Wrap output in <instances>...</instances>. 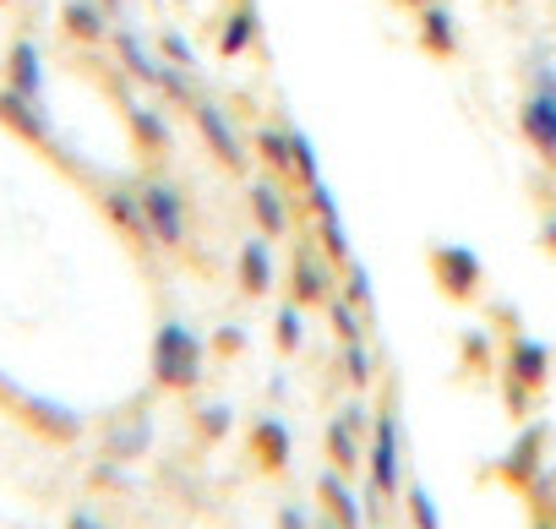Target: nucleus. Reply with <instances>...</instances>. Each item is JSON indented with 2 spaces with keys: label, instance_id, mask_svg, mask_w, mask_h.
I'll return each mask as SVG.
<instances>
[{
  "label": "nucleus",
  "instance_id": "42",
  "mask_svg": "<svg viewBox=\"0 0 556 529\" xmlns=\"http://www.w3.org/2000/svg\"><path fill=\"white\" fill-rule=\"evenodd\" d=\"M551 17H556V0H551Z\"/></svg>",
  "mask_w": 556,
  "mask_h": 529
},
{
  "label": "nucleus",
  "instance_id": "39",
  "mask_svg": "<svg viewBox=\"0 0 556 529\" xmlns=\"http://www.w3.org/2000/svg\"><path fill=\"white\" fill-rule=\"evenodd\" d=\"M540 245H545V251H551V256H556V213H551V218H545V224H540Z\"/></svg>",
  "mask_w": 556,
  "mask_h": 529
},
{
  "label": "nucleus",
  "instance_id": "31",
  "mask_svg": "<svg viewBox=\"0 0 556 529\" xmlns=\"http://www.w3.org/2000/svg\"><path fill=\"white\" fill-rule=\"evenodd\" d=\"M344 377H350V388H371V371H377V361H371V344L366 339H355V344H344Z\"/></svg>",
  "mask_w": 556,
  "mask_h": 529
},
{
  "label": "nucleus",
  "instance_id": "9",
  "mask_svg": "<svg viewBox=\"0 0 556 529\" xmlns=\"http://www.w3.org/2000/svg\"><path fill=\"white\" fill-rule=\"evenodd\" d=\"M333 274H339V268L328 262V251L306 240V245L295 251V262H290V301H295L301 312H306V306H328V301L339 295V290H333Z\"/></svg>",
  "mask_w": 556,
  "mask_h": 529
},
{
  "label": "nucleus",
  "instance_id": "1",
  "mask_svg": "<svg viewBox=\"0 0 556 529\" xmlns=\"http://www.w3.org/2000/svg\"><path fill=\"white\" fill-rule=\"evenodd\" d=\"M148 366H153V382H159L164 393H197V388H202V366H207V344H202V333H197L191 323L164 317V323L153 328V355H148Z\"/></svg>",
  "mask_w": 556,
  "mask_h": 529
},
{
  "label": "nucleus",
  "instance_id": "18",
  "mask_svg": "<svg viewBox=\"0 0 556 529\" xmlns=\"http://www.w3.org/2000/svg\"><path fill=\"white\" fill-rule=\"evenodd\" d=\"M415 17H420V50L431 61H458V17L447 12V0H437V7H426Z\"/></svg>",
  "mask_w": 556,
  "mask_h": 529
},
{
  "label": "nucleus",
  "instance_id": "4",
  "mask_svg": "<svg viewBox=\"0 0 556 529\" xmlns=\"http://www.w3.org/2000/svg\"><path fill=\"white\" fill-rule=\"evenodd\" d=\"M366 480H371V496H366V518L382 513V502H393L404 491V431H399V415L382 410L371 420V448H366Z\"/></svg>",
  "mask_w": 556,
  "mask_h": 529
},
{
  "label": "nucleus",
  "instance_id": "20",
  "mask_svg": "<svg viewBox=\"0 0 556 529\" xmlns=\"http://www.w3.org/2000/svg\"><path fill=\"white\" fill-rule=\"evenodd\" d=\"M7 88L28 93V99H45V55L34 39H12L7 50Z\"/></svg>",
  "mask_w": 556,
  "mask_h": 529
},
{
  "label": "nucleus",
  "instance_id": "8",
  "mask_svg": "<svg viewBox=\"0 0 556 529\" xmlns=\"http://www.w3.org/2000/svg\"><path fill=\"white\" fill-rule=\"evenodd\" d=\"M7 410H17V420H23L34 437L55 442V448L77 442V431H83V415H72L66 404H55V399H39V393H12V399H7Z\"/></svg>",
  "mask_w": 556,
  "mask_h": 529
},
{
  "label": "nucleus",
  "instance_id": "3",
  "mask_svg": "<svg viewBox=\"0 0 556 529\" xmlns=\"http://www.w3.org/2000/svg\"><path fill=\"white\" fill-rule=\"evenodd\" d=\"M137 197H142V213H148L153 245H159V251H180V245L191 240V207H186V191H180L169 175L148 169V175H137Z\"/></svg>",
  "mask_w": 556,
  "mask_h": 529
},
{
  "label": "nucleus",
  "instance_id": "25",
  "mask_svg": "<svg viewBox=\"0 0 556 529\" xmlns=\"http://www.w3.org/2000/svg\"><path fill=\"white\" fill-rule=\"evenodd\" d=\"M290 180L301 186V197L317 191V186H328L323 180V159H317V148H312V137L301 126H290Z\"/></svg>",
  "mask_w": 556,
  "mask_h": 529
},
{
  "label": "nucleus",
  "instance_id": "37",
  "mask_svg": "<svg viewBox=\"0 0 556 529\" xmlns=\"http://www.w3.org/2000/svg\"><path fill=\"white\" fill-rule=\"evenodd\" d=\"M278 529H312V518H306V507H295V502H285V507H278Z\"/></svg>",
  "mask_w": 556,
  "mask_h": 529
},
{
  "label": "nucleus",
  "instance_id": "32",
  "mask_svg": "<svg viewBox=\"0 0 556 529\" xmlns=\"http://www.w3.org/2000/svg\"><path fill=\"white\" fill-rule=\"evenodd\" d=\"M404 507H409V529H442L437 496H431L426 486H409V491H404Z\"/></svg>",
  "mask_w": 556,
  "mask_h": 529
},
{
  "label": "nucleus",
  "instance_id": "13",
  "mask_svg": "<svg viewBox=\"0 0 556 529\" xmlns=\"http://www.w3.org/2000/svg\"><path fill=\"white\" fill-rule=\"evenodd\" d=\"M245 202H251V224H256L267 240L290 235L295 213H290V197H285V186H278L273 175H245Z\"/></svg>",
  "mask_w": 556,
  "mask_h": 529
},
{
  "label": "nucleus",
  "instance_id": "22",
  "mask_svg": "<svg viewBox=\"0 0 556 529\" xmlns=\"http://www.w3.org/2000/svg\"><path fill=\"white\" fill-rule=\"evenodd\" d=\"M245 142L256 148V159L267 164L273 180H290V121H267V126H256Z\"/></svg>",
  "mask_w": 556,
  "mask_h": 529
},
{
  "label": "nucleus",
  "instance_id": "7",
  "mask_svg": "<svg viewBox=\"0 0 556 529\" xmlns=\"http://www.w3.org/2000/svg\"><path fill=\"white\" fill-rule=\"evenodd\" d=\"M545 442H551V426H545V420H529V426L513 437V448H507V458L496 464V475H502L513 491H534V486L545 480Z\"/></svg>",
  "mask_w": 556,
  "mask_h": 529
},
{
  "label": "nucleus",
  "instance_id": "34",
  "mask_svg": "<svg viewBox=\"0 0 556 529\" xmlns=\"http://www.w3.org/2000/svg\"><path fill=\"white\" fill-rule=\"evenodd\" d=\"M229 426H235V410H229V404H207V410H197V437H202V442H224Z\"/></svg>",
  "mask_w": 556,
  "mask_h": 529
},
{
  "label": "nucleus",
  "instance_id": "35",
  "mask_svg": "<svg viewBox=\"0 0 556 529\" xmlns=\"http://www.w3.org/2000/svg\"><path fill=\"white\" fill-rule=\"evenodd\" d=\"M464 361L475 371H491V339L485 333H464Z\"/></svg>",
  "mask_w": 556,
  "mask_h": 529
},
{
  "label": "nucleus",
  "instance_id": "27",
  "mask_svg": "<svg viewBox=\"0 0 556 529\" xmlns=\"http://www.w3.org/2000/svg\"><path fill=\"white\" fill-rule=\"evenodd\" d=\"M339 279H344V285H339V295H344V301H350V306H355L366 323H371V317H377V290H371L366 262H355V256H350L344 268H339Z\"/></svg>",
  "mask_w": 556,
  "mask_h": 529
},
{
  "label": "nucleus",
  "instance_id": "16",
  "mask_svg": "<svg viewBox=\"0 0 556 529\" xmlns=\"http://www.w3.org/2000/svg\"><path fill=\"white\" fill-rule=\"evenodd\" d=\"M317 502H323L328 524H339V529H366V502L355 496L350 475H339V469L317 475Z\"/></svg>",
  "mask_w": 556,
  "mask_h": 529
},
{
  "label": "nucleus",
  "instance_id": "30",
  "mask_svg": "<svg viewBox=\"0 0 556 529\" xmlns=\"http://www.w3.org/2000/svg\"><path fill=\"white\" fill-rule=\"evenodd\" d=\"M328 323H333V333L344 339V344H355V339H366V317L344 301V295H333L328 301Z\"/></svg>",
  "mask_w": 556,
  "mask_h": 529
},
{
  "label": "nucleus",
  "instance_id": "44",
  "mask_svg": "<svg viewBox=\"0 0 556 529\" xmlns=\"http://www.w3.org/2000/svg\"><path fill=\"white\" fill-rule=\"evenodd\" d=\"M0 7H7V0H0Z\"/></svg>",
  "mask_w": 556,
  "mask_h": 529
},
{
  "label": "nucleus",
  "instance_id": "36",
  "mask_svg": "<svg viewBox=\"0 0 556 529\" xmlns=\"http://www.w3.org/2000/svg\"><path fill=\"white\" fill-rule=\"evenodd\" d=\"M240 350H245V328H235V323H229V328H218V333H213V355H240Z\"/></svg>",
  "mask_w": 556,
  "mask_h": 529
},
{
  "label": "nucleus",
  "instance_id": "43",
  "mask_svg": "<svg viewBox=\"0 0 556 529\" xmlns=\"http://www.w3.org/2000/svg\"><path fill=\"white\" fill-rule=\"evenodd\" d=\"M323 529H339V524H323Z\"/></svg>",
  "mask_w": 556,
  "mask_h": 529
},
{
  "label": "nucleus",
  "instance_id": "11",
  "mask_svg": "<svg viewBox=\"0 0 556 529\" xmlns=\"http://www.w3.org/2000/svg\"><path fill=\"white\" fill-rule=\"evenodd\" d=\"M245 453H251V464H256L262 475H285V469L295 464V431L278 420V415H262V420H251Z\"/></svg>",
  "mask_w": 556,
  "mask_h": 529
},
{
  "label": "nucleus",
  "instance_id": "6",
  "mask_svg": "<svg viewBox=\"0 0 556 529\" xmlns=\"http://www.w3.org/2000/svg\"><path fill=\"white\" fill-rule=\"evenodd\" d=\"M191 121H197V131H202V148H207V159L218 164V169H229V175H251V142L240 137V126L229 121V110L218 104V99H197L191 104Z\"/></svg>",
  "mask_w": 556,
  "mask_h": 529
},
{
  "label": "nucleus",
  "instance_id": "33",
  "mask_svg": "<svg viewBox=\"0 0 556 529\" xmlns=\"http://www.w3.org/2000/svg\"><path fill=\"white\" fill-rule=\"evenodd\" d=\"M159 55H164L169 66H180V72H197V50H191V39H186L180 28H164V34H159Z\"/></svg>",
  "mask_w": 556,
  "mask_h": 529
},
{
  "label": "nucleus",
  "instance_id": "40",
  "mask_svg": "<svg viewBox=\"0 0 556 529\" xmlns=\"http://www.w3.org/2000/svg\"><path fill=\"white\" fill-rule=\"evenodd\" d=\"M404 7H409V12H426V7H437V0H404Z\"/></svg>",
  "mask_w": 556,
  "mask_h": 529
},
{
  "label": "nucleus",
  "instance_id": "41",
  "mask_svg": "<svg viewBox=\"0 0 556 529\" xmlns=\"http://www.w3.org/2000/svg\"><path fill=\"white\" fill-rule=\"evenodd\" d=\"M99 7H104V12H121V7H131V0H99Z\"/></svg>",
  "mask_w": 556,
  "mask_h": 529
},
{
  "label": "nucleus",
  "instance_id": "29",
  "mask_svg": "<svg viewBox=\"0 0 556 529\" xmlns=\"http://www.w3.org/2000/svg\"><path fill=\"white\" fill-rule=\"evenodd\" d=\"M273 344L285 350V355H295V350L306 344V317H301L295 301H290V306H278V317H273Z\"/></svg>",
  "mask_w": 556,
  "mask_h": 529
},
{
  "label": "nucleus",
  "instance_id": "23",
  "mask_svg": "<svg viewBox=\"0 0 556 529\" xmlns=\"http://www.w3.org/2000/svg\"><path fill=\"white\" fill-rule=\"evenodd\" d=\"M256 34H262V17H256V7L251 0H240V7L224 17V34H218V55L224 61H240L251 45H256Z\"/></svg>",
  "mask_w": 556,
  "mask_h": 529
},
{
  "label": "nucleus",
  "instance_id": "19",
  "mask_svg": "<svg viewBox=\"0 0 556 529\" xmlns=\"http://www.w3.org/2000/svg\"><path fill=\"white\" fill-rule=\"evenodd\" d=\"M126 121H131V142H137L142 159H164V153L175 148V131H169L164 110H153V104H126Z\"/></svg>",
  "mask_w": 556,
  "mask_h": 529
},
{
  "label": "nucleus",
  "instance_id": "12",
  "mask_svg": "<svg viewBox=\"0 0 556 529\" xmlns=\"http://www.w3.org/2000/svg\"><path fill=\"white\" fill-rule=\"evenodd\" d=\"M99 202H104V218L148 256V251H159L153 245V229H148V213H142V197H137V186H126V180H115V186H104L99 191Z\"/></svg>",
  "mask_w": 556,
  "mask_h": 529
},
{
  "label": "nucleus",
  "instance_id": "5",
  "mask_svg": "<svg viewBox=\"0 0 556 529\" xmlns=\"http://www.w3.org/2000/svg\"><path fill=\"white\" fill-rule=\"evenodd\" d=\"M431 285L442 290V301L469 306V301L480 295V285H485L480 251L464 245V240H437V245H431Z\"/></svg>",
  "mask_w": 556,
  "mask_h": 529
},
{
  "label": "nucleus",
  "instance_id": "10",
  "mask_svg": "<svg viewBox=\"0 0 556 529\" xmlns=\"http://www.w3.org/2000/svg\"><path fill=\"white\" fill-rule=\"evenodd\" d=\"M0 126H7L17 142L39 148V153H55V126L45 115V99H28L17 88H0Z\"/></svg>",
  "mask_w": 556,
  "mask_h": 529
},
{
  "label": "nucleus",
  "instance_id": "14",
  "mask_svg": "<svg viewBox=\"0 0 556 529\" xmlns=\"http://www.w3.org/2000/svg\"><path fill=\"white\" fill-rule=\"evenodd\" d=\"M235 285H240V295H251V301H267V295H273V285H278V262H273L267 235H251V240L235 251Z\"/></svg>",
  "mask_w": 556,
  "mask_h": 529
},
{
  "label": "nucleus",
  "instance_id": "24",
  "mask_svg": "<svg viewBox=\"0 0 556 529\" xmlns=\"http://www.w3.org/2000/svg\"><path fill=\"white\" fill-rule=\"evenodd\" d=\"M323 448H328V464L339 469V475H355L361 464H366V448H361V431L339 415V420H328V437H323Z\"/></svg>",
  "mask_w": 556,
  "mask_h": 529
},
{
  "label": "nucleus",
  "instance_id": "15",
  "mask_svg": "<svg viewBox=\"0 0 556 529\" xmlns=\"http://www.w3.org/2000/svg\"><path fill=\"white\" fill-rule=\"evenodd\" d=\"M306 207H312V218H317V245L328 251L333 268H344V262H350V229H344L339 197H333L328 186H317V191H306Z\"/></svg>",
  "mask_w": 556,
  "mask_h": 529
},
{
  "label": "nucleus",
  "instance_id": "2",
  "mask_svg": "<svg viewBox=\"0 0 556 529\" xmlns=\"http://www.w3.org/2000/svg\"><path fill=\"white\" fill-rule=\"evenodd\" d=\"M545 382H551V350L540 339H529V333H513L502 344V404H507V415L529 420V410L545 393Z\"/></svg>",
  "mask_w": 556,
  "mask_h": 529
},
{
  "label": "nucleus",
  "instance_id": "21",
  "mask_svg": "<svg viewBox=\"0 0 556 529\" xmlns=\"http://www.w3.org/2000/svg\"><path fill=\"white\" fill-rule=\"evenodd\" d=\"M61 34L77 45H104L110 39V12L99 0H66L61 7Z\"/></svg>",
  "mask_w": 556,
  "mask_h": 529
},
{
  "label": "nucleus",
  "instance_id": "38",
  "mask_svg": "<svg viewBox=\"0 0 556 529\" xmlns=\"http://www.w3.org/2000/svg\"><path fill=\"white\" fill-rule=\"evenodd\" d=\"M66 529H110V524H104L99 513H83V507H77V513L66 518Z\"/></svg>",
  "mask_w": 556,
  "mask_h": 529
},
{
  "label": "nucleus",
  "instance_id": "28",
  "mask_svg": "<svg viewBox=\"0 0 556 529\" xmlns=\"http://www.w3.org/2000/svg\"><path fill=\"white\" fill-rule=\"evenodd\" d=\"M164 61V55H159ZM159 93L169 99V104H180V110H191L202 93H197V72H180V66H169L164 61V72H159Z\"/></svg>",
  "mask_w": 556,
  "mask_h": 529
},
{
  "label": "nucleus",
  "instance_id": "26",
  "mask_svg": "<svg viewBox=\"0 0 556 529\" xmlns=\"http://www.w3.org/2000/svg\"><path fill=\"white\" fill-rule=\"evenodd\" d=\"M115 61L137 77V83H148V88H159V72H164V61L137 39V34H115Z\"/></svg>",
  "mask_w": 556,
  "mask_h": 529
},
{
  "label": "nucleus",
  "instance_id": "17",
  "mask_svg": "<svg viewBox=\"0 0 556 529\" xmlns=\"http://www.w3.org/2000/svg\"><path fill=\"white\" fill-rule=\"evenodd\" d=\"M518 131L529 137V148H534L540 159L556 164V99L523 93V104H518Z\"/></svg>",
  "mask_w": 556,
  "mask_h": 529
}]
</instances>
